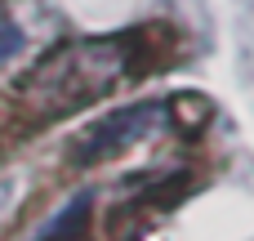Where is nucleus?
Here are the masks:
<instances>
[{
	"instance_id": "obj_1",
	"label": "nucleus",
	"mask_w": 254,
	"mask_h": 241,
	"mask_svg": "<svg viewBox=\"0 0 254 241\" xmlns=\"http://www.w3.org/2000/svg\"><path fill=\"white\" fill-rule=\"evenodd\" d=\"M129 72H134V36H89L45 54L18 80V94L40 121H58L112 94Z\"/></svg>"
},
{
	"instance_id": "obj_2",
	"label": "nucleus",
	"mask_w": 254,
	"mask_h": 241,
	"mask_svg": "<svg viewBox=\"0 0 254 241\" xmlns=\"http://www.w3.org/2000/svg\"><path fill=\"white\" fill-rule=\"evenodd\" d=\"M165 121H170V107H165V103H156V98H152V103H129V107L112 112L107 121L89 125V130L76 139V161H80V165L112 161V157L129 152L134 143L152 139Z\"/></svg>"
},
{
	"instance_id": "obj_3",
	"label": "nucleus",
	"mask_w": 254,
	"mask_h": 241,
	"mask_svg": "<svg viewBox=\"0 0 254 241\" xmlns=\"http://www.w3.org/2000/svg\"><path fill=\"white\" fill-rule=\"evenodd\" d=\"M18 45H22V31L13 27V18H4V13H0V63H4V58H13V54H18Z\"/></svg>"
}]
</instances>
